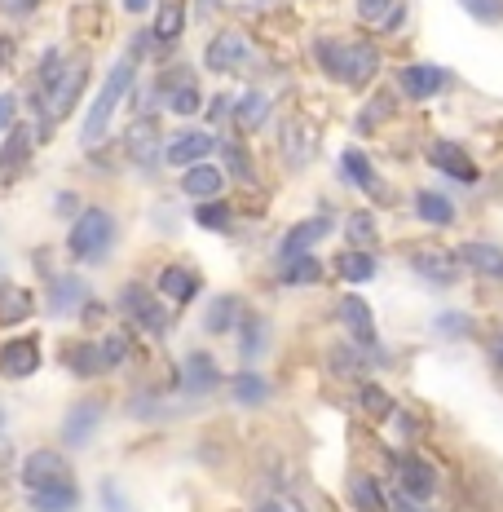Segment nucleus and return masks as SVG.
<instances>
[{
  "label": "nucleus",
  "mask_w": 503,
  "mask_h": 512,
  "mask_svg": "<svg viewBox=\"0 0 503 512\" xmlns=\"http://www.w3.org/2000/svg\"><path fill=\"white\" fill-rule=\"evenodd\" d=\"M309 53H314L318 71L331 80V84H345L349 89V71H353V40H340V36H318L314 45H309Z\"/></svg>",
  "instance_id": "obj_22"
},
{
  "label": "nucleus",
  "mask_w": 503,
  "mask_h": 512,
  "mask_svg": "<svg viewBox=\"0 0 503 512\" xmlns=\"http://www.w3.org/2000/svg\"><path fill=\"white\" fill-rule=\"evenodd\" d=\"M428 332L437 340H446V345H468V340H481V323H477V314H468V309H437Z\"/></svg>",
  "instance_id": "obj_28"
},
{
  "label": "nucleus",
  "mask_w": 503,
  "mask_h": 512,
  "mask_svg": "<svg viewBox=\"0 0 503 512\" xmlns=\"http://www.w3.org/2000/svg\"><path fill=\"white\" fill-rule=\"evenodd\" d=\"M212 151H221V142H217V133H212V128H181V133L168 137L164 164L186 173V168H195V164H208Z\"/></svg>",
  "instance_id": "obj_14"
},
{
  "label": "nucleus",
  "mask_w": 503,
  "mask_h": 512,
  "mask_svg": "<svg viewBox=\"0 0 503 512\" xmlns=\"http://www.w3.org/2000/svg\"><path fill=\"white\" fill-rule=\"evenodd\" d=\"M71 460L58 451V446H36V451L23 455V464H18V482L23 490H45V486H62L71 482Z\"/></svg>",
  "instance_id": "obj_11"
},
{
  "label": "nucleus",
  "mask_w": 503,
  "mask_h": 512,
  "mask_svg": "<svg viewBox=\"0 0 503 512\" xmlns=\"http://www.w3.org/2000/svg\"><path fill=\"white\" fill-rule=\"evenodd\" d=\"M393 486L420 499V504H437L442 499V468L415 446H402V451H393Z\"/></svg>",
  "instance_id": "obj_6"
},
{
  "label": "nucleus",
  "mask_w": 503,
  "mask_h": 512,
  "mask_svg": "<svg viewBox=\"0 0 503 512\" xmlns=\"http://www.w3.org/2000/svg\"><path fill=\"white\" fill-rule=\"evenodd\" d=\"M36 314V292L18 283H0V327H23Z\"/></svg>",
  "instance_id": "obj_36"
},
{
  "label": "nucleus",
  "mask_w": 503,
  "mask_h": 512,
  "mask_svg": "<svg viewBox=\"0 0 503 512\" xmlns=\"http://www.w3.org/2000/svg\"><path fill=\"white\" fill-rule=\"evenodd\" d=\"M226 376H221L217 358L212 354H186L177 367V389L186 393V398H208V393H217Z\"/></svg>",
  "instance_id": "obj_18"
},
{
  "label": "nucleus",
  "mask_w": 503,
  "mask_h": 512,
  "mask_svg": "<svg viewBox=\"0 0 503 512\" xmlns=\"http://www.w3.org/2000/svg\"><path fill=\"white\" fill-rule=\"evenodd\" d=\"M424 164L433 168V173H442L446 181H455V186H464V190H477L481 181H486L473 151H468L464 142H455V137H433V142L424 146Z\"/></svg>",
  "instance_id": "obj_7"
},
{
  "label": "nucleus",
  "mask_w": 503,
  "mask_h": 512,
  "mask_svg": "<svg viewBox=\"0 0 503 512\" xmlns=\"http://www.w3.org/2000/svg\"><path fill=\"white\" fill-rule=\"evenodd\" d=\"M53 212H62V217H71V221H76L84 208H80V199L71 195V190H62V195H53Z\"/></svg>",
  "instance_id": "obj_55"
},
{
  "label": "nucleus",
  "mask_w": 503,
  "mask_h": 512,
  "mask_svg": "<svg viewBox=\"0 0 503 512\" xmlns=\"http://www.w3.org/2000/svg\"><path fill=\"white\" fill-rule=\"evenodd\" d=\"M23 499H27V508H31V512H80L84 490H80L76 477H71V482H62V486L23 490Z\"/></svg>",
  "instance_id": "obj_32"
},
{
  "label": "nucleus",
  "mask_w": 503,
  "mask_h": 512,
  "mask_svg": "<svg viewBox=\"0 0 503 512\" xmlns=\"http://www.w3.org/2000/svg\"><path fill=\"white\" fill-rule=\"evenodd\" d=\"M58 362L71 371L76 380H98L106 371V358H102V340L93 336H71L58 345Z\"/></svg>",
  "instance_id": "obj_20"
},
{
  "label": "nucleus",
  "mask_w": 503,
  "mask_h": 512,
  "mask_svg": "<svg viewBox=\"0 0 503 512\" xmlns=\"http://www.w3.org/2000/svg\"><path fill=\"white\" fill-rule=\"evenodd\" d=\"M380 71H384V49L376 45V40L358 36V40H353V71H349V89H353V93H367L371 84L380 80Z\"/></svg>",
  "instance_id": "obj_30"
},
{
  "label": "nucleus",
  "mask_w": 503,
  "mask_h": 512,
  "mask_svg": "<svg viewBox=\"0 0 503 512\" xmlns=\"http://www.w3.org/2000/svg\"><path fill=\"white\" fill-rule=\"evenodd\" d=\"M36 124L31 120H18L14 128L5 133V142H0V190H14L18 177L31 168V155H36Z\"/></svg>",
  "instance_id": "obj_10"
},
{
  "label": "nucleus",
  "mask_w": 503,
  "mask_h": 512,
  "mask_svg": "<svg viewBox=\"0 0 503 512\" xmlns=\"http://www.w3.org/2000/svg\"><path fill=\"white\" fill-rule=\"evenodd\" d=\"M274 279L283 287H309V283L323 279V261H318L314 252L292 256V261H274Z\"/></svg>",
  "instance_id": "obj_38"
},
{
  "label": "nucleus",
  "mask_w": 503,
  "mask_h": 512,
  "mask_svg": "<svg viewBox=\"0 0 503 512\" xmlns=\"http://www.w3.org/2000/svg\"><path fill=\"white\" fill-rule=\"evenodd\" d=\"M389 512H433V504H420V499H411L406 490L389 486Z\"/></svg>",
  "instance_id": "obj_51"
},
{
  "label": "nucleus",
  "mask_w": 503,
  "mask_h": 512,
  "mask_svg": "<svg viewBox=\"0 0 503 512\" xmlns=\"http://www.w3.org/2000/svg\"><path fill=\"white\" fill-rule=\"evenodd\" d=\"M345 490H349L353 512H389V486H384L376 473H367V468H353Z\"/></svg>",
  "instance_id": "obj_26"
},
{
  "label": "nucleus",
  "mask_w": 503,
  "mask_h": 512,
  "mask_svg": "<svg viewBox=\"0 0 503 512\" xmlns=\"http://www.w3.org/2000/svg\"><path fill=\"white\" fill-rule=\"evenodd\" d=\"M336 168H340V181H345V186L362 190V195H371V199H380V204H389L393 199L389 181L376 173V164H371V155L362 151V146H345L340 159H336Z\"/></svg>",
  "instance_id": "obj_13"
},
{
  "label": "nucleus",
  "mask_w": 503,
  "mask_h": 512,
  "mask_svg": "<svg viewBox=\"0 0 503 512\" xmlns=\"http://www.w3.org/2000/svg\"><path fill=\"white\" fill-rule=\"evenodd\" d=\"M393 89H398L402 102L424 106V102L455 89V71L442 67V62H402V67L393 71Z\"/></svg>",
  "instance_id": "obj_5"
},
{
  "label": "nucleus",
  "mask_w": 503,
  "mask_h": 512,
  "mask_svg": "<svg viewBox=\"0 0 503 512\" xmlns=\"http://www.w3.org/2000/svg\"><path fill=\"white\" fill-rule=\"evenodd\" d=\"M278 151H283V164L292 168V173H301L309 159H314V137H309L301 115H287V120L278 124Z\"/></svg>",
  "instance_id": "obj_25"
},
{
  "label": "nucleus",
  "mask_w": 503,
  "mask_h": 512,
  "mask_svg": "<svg viewBox=\"0 0 503 512\" xmlns=\"http://www.w3.org/2000/svg\"><path fill=\"white\" fill-rule=\"evenodd\" d=\"M274 0H248V9H270Z\"/></svg>",
  "instance_id": "obj_62"
},
{
  "label": "nucleus",
  "mask_w": 503,
  "mask_h": 512,
  "mask_svg": "<svg viewBox=\"0 0 503 512\" xmlns=\"http://www.w3.org/2000/svg\"><path fill=\"white\" fill-rule=\"evenodd\" d=\"M411 212H415V221L428 230H455L459 226V204L446 190H437V186H420L411 195Z\"/></svg>",
  "instance_id": "obj_19"
},
{
  "label": "nucleus",
  "mask_w": 503,
  "mask_h": 512,
  "mask_svg": "<svg viewBox=\"0 0 503 512\" xmlns=\"http://www.w3.org/2000/svg\"><path fill=\"white\" fill-rule=\"evenodd\" d=\"M115 309H120V318L133 332H146L151 340H168V332H173V305L159 301L155 287L128 279L120 292H115Z\"/></svg>",
  "instance_id": "obj_3"
},
{
  "label": "nucleus",
  "mask_w": 503,
  "mask_h": 512,
  "mask_svg": "<svg viewBox=\"0 0 503 512\" xmlns=\"http://www.w3.org/2000/svg\"><path fill=\"white\" fill-rule=\"evenodd\" d=\"M164 111L177 115V120H190V115H199L203 111V89H199V84H181L177 93H168V98H164Z\"/></svg>",
  "instance_id": "obj_44"
},
{
  "label": "nucleus",
  "mask_w": 503,
  "mask_h": 512,
  "mask_svg": "<svg viewBox=\"0 0 503 512\" xmlns=\"http://www.w3.org/2000/svg\"><path fill=\"white\" fill-rule=\"evenodd\" d=\"M0 433H5V407H0Z\"/></svg>",
  "instance_id": "obj_63"
},
{
  "label": "nucleus",
  "mask_w": 503,
  "mask_h": 512,
  "mask_svg": "<svg viewBox=\"0 0 503 512\" xmlns=\"http://www.w3.org/2000/svg\"><path fill=\"white\" fill-rule=\"evenodd\" d=\"M481 349H486V362H490V371H495V380L503 384V323L481 332Z\"/></svg>",
  "instance_id": "obj_50"
},
{
  "label": "nucleus",
  "mask_w": 503,
  "mask_h": 512,
  "mask_svg": "<svg viewBox=\"0 0 503 512\" xmlns=\"http://www.w3.org/2000/svg\"><path fill=\"white\" fill-rule=\"evenodd\" d=\"M243 314H248V305H243L234 292L212 296V301L203 305V332H208V336H230V332H239Z\"/></svg>",
  "instance_id": "obj_29"
},
{
  "label": "nucleus",
  "mask_w": 503,
  "mask_h": 512,
  "mask_svg": "<svg viewBox=\"0 0 503 512\" xmlns=\"http://www.w3.org/2000/svg\"><path fill=\"white\" fill-rule=\"evenodd\" d=\"M164 133H159V120L155 115H133L120 137V155L128 159L133 168H142V173H151L155 164H164Z\"/></svg>",
  "instance_id": "obj_8"
},
{
  "label": "nucleus",
  "mask_w": 503,
  "mask_h": 512,
  "mask_svg": "<svg viewBox=\"0 0 503 512\" xmlns=\"http://www.w3.org/2000/svg\"><path fill=\"white\" fill-rule=\"evenodd\" d=\"M221 155H226V168L234 177H243L248 186H256V168H252V159H248V151H243L239 142H221Z\"/></svg>",
  "instance_id": "obj_49"
},
{
  "label": "nucleus",
  "mask_w": 503,
  "mask_h": 512,
  "mask_svg": "<svg viewBox=\"0 0 503 512\" xmlns=\"http://www.w3.org/2000/svg\"><path fill=\"white\" fill-rule=\"evenodd\" d=\"M155 292H159V301H168L173 309H186L203 292V274L195 270V265L168 261L164 270H159V279H155Z\"/></svg>",
  "instance_id": "obj_17"
},
{
  "label": "nucleus",
  "mask_w": 503,
  "mask_h": 512,
  "mask_svg": "<svg viewBox=\"0 0 503 512\" xmlns=\"http://www.w3.org/2000/svg\"><path fill=\"white\" fill-rule=\"evenodd\" d=\"M89 283L84 274H49V314L53 318H80V309L89 305Z\"/></svg>",
  "instance_id": "obj_23"
},
{
  "label": "nucleus",
  "mask_w": 503,
  "mask_h": 512,
  "mask_svg": "<svg viewBox=\"0 0 503 512\" xmlns=\"http://www.w3.org/2000/svg\"><path fill=\"white\" fill-rule=\"evenodd\" d=\"M358 407L367 420H376V424H389L393 420V411L402 407L398 398H393L389 389H384L380 380H358Z\"/></svg>",
  "instance_id": "obj_37"
},
{
  "label": "nucleus",
  "mask_w": 503,
  "mask_h": 512,
  "mask_svg": "<svg viewBox=\"0 0 503 512\" xmlns=\"http://www.w3.org/2000/svg\"><path fill=\"white\" fill-rule=\"evenodd\" d=\"M270 115H274V102H270V93L265 89H243L239 98H234V128L239 133H261L265 124H270Z\"/></svg>",
  "instance_id": "obj_31"
},
{
  "label": "nucleus",
  "mask_w": 503,
  "mask_h": 512,
  "mask_svg": "<svg viewBox=\"0 0 503 512\" xmlns=\"http://www.w3.org/2000/svg\"><path fill=\"white\" fill-rule=\"evenodd\" d=\"M393 9H398V0H353V14L362 27H384Z\"/></svg>",
  "instance_id": "obj_45"
},
{
  "label": "nucleus",
  "mask_w": 503,
  "mask_h": 512,
  "mask_svg": "<svg viewBox=\"0 0 503 512\" xmlns=\"http://www.w3.org/2000/svg\"><path fill=\"white\" fill-rule=\"evenodd\" d=\"M455 252H459L464 270L473 274L477 283H486V287H503V243H499V239L473 234V239L455 243Z\"/></svg>",
  "instance_id": "obj_12"
},
{
  "label": "nucleus",
  "mask_w": 503,
  "mask_h": 512,
  "mask_svg": "<svg viewBox=\"0 0 503 512\" xmlns=\"http://www.w3.org/2000/svg\"><path fill=\"white\" fill-rule=\"evenodd\" d=\"M406 270L420 283H428L433 292H451V287L464 283V261H459L455 248H442V243H415L406 252Z\"/></svg>",
  "instance_id": "obj_4"
},
{
  "label": "nucleus",
  "mask_w": 503,
  "mask_h": 512,
  "mask_svg": "<svg viewBox=\"0 0 503 512\" xmlns=\"http://www.w3.org/2000/svg\"><path fill=\"white\" fill-rule=\"evenodd\" d=\"M221 190H226V173H221L217 164H195L181 173V195H190L195 204H203V199H221Z\"/></svg>",
  "instance_id": "obj_34"
},
{
  "label": "nucleus",
  "mask_w": 503,
  "mask_h": 512,
  "mask_svg": "<svg viewBox=\"0 0 503 512\" xmlns=\"http://www.w3.org/2000/svg\"><path fill=\"white\" fill-rule=\"evenodd\" d=\"M98 504L102 512H133V499H128V490L115 477H102L98 482Z\"/></svg>",
  "instance_id": "obj_48"
},
{
  "label": "nucleus",
  "mask_w": 503,
  "mask_h": 512,
  "mask_svg": "<svg viewBox=\"0 0 503 512\" xmlns=\"http://www.w3.org/2000/svg\"><path fill=\"white\" fill-rule=\"evenodd\" d=\"M252 512H292V508H287V504H283V499H278V495H265L261 504L252 508Z\"/></svg>",
  "instance_id": "obj_58"
},
{
  "label": "nucleus",
  "mask_w": 503,
  "mask_h": 512,
  "mask_svg": "<svg viewBox=\"0 0 503 512\" xmlns=\"http://www.w3.org/2000/svg\"><path fill=\"white\" fill-rule=\"evenodd\" d=\"M115 243H120V221H115V212L102 208V204L84 208L67 230V256L80 265H102L106 256L115 252Z\"/></svg>",
  "instance_id": "obj_2"
},
{
  "label": "nucleus",
  "mask_w": 503,
  "mask_h": 512,
  "mask_svg": "<svg viewBox=\"0 0 503 512\" xmlns=\"http://www.w3.org/2000/svg\"><path fill=\"white\" fill-rule=\"evenodd\" d=\"M230 115H234V98L230 93H217V98L208 102V124H226Z\"/></svg>",
  "instance_id": "obj_52"
},
{
  "label": "nucleus",
  "mask_w": 503,
  "mask_h": 512,
  "mask_svg": "<svg viewBox=\"0 0 503 512\" xmlns=\"http://www.w3.org/2000/svg\"><path fill=\"white\" fill-rule=\"evenodd\" d=\"M40 371V336H14L0 345V376L27 380Z\"/></svg>",
  "instance_id": "obj_24"
},
{
  "label": "nucleus",
  "mask_w": 503,
  "mask_h": 512,
  "mask_svg": "<svg viewBox=\"0 0 503 512\" xmlns=\"http://www.w3.org/2000/svg\"><path fill=\"white\" fill-rule=\"evenodd\" d=\"M102 314H106V309H102V305L89 296V305L80 309V323H84V327H93V323H102Z\"/></svg>",
  "instance_id": "obj_57"
},
{
  "label": "nucleus",
  "mask_w": 503,
  "mask_h": 512,
  "mask_svg": "<svg viewBox=\"0 0 503 512\" xmlns=\"http://www.w3.org/2000/svg\"><path fill=\"white\" fill-rule=\"evenodd\" d=\"M120 5L128 9V14H151V5H155V0H120Z\"/></svg>",
  "instance_id": "obj_60"
},
{
  "label": "nucleus",
  "mask_w": 503,
  "mask_h": 512,
  "mask_svg": "<svg viewBox=\"0 0 503 512\" xmlns=\"http://www.w3.org/2000/svg\"><path fill=\"white\" fill-rule=\"evenodd\" d=\"M248 62H252V40L243 36L239 27H221L217 36L203 45V67H208L212 76H239Z\"/></svg>",
  "instance_id": "obj_9"
},
{
  "label": "nucleus",
  "mask_w": 503,
  "mask_h": 512,
  "mask_svg": "<svg viewBox=\"0 0 503 512\" xmlns=\"http://www.w3.org/2000/svg\"><path fill=\"white\" fill-rule=\"evenodd\" d=\"M336 234V221L331 217H305V221H296L292 230L278 239V261H292V256H305V252H314L323 239H331Z\"/></svg>",
  "instance_id": "obj_21"
},
{
  "label": "nucleus",
  "mask_w": 503,
  "mask_h": 512,
  "mask_svg": "<svg viewBox=\"0 0 503 512\" xmlns=\"http://www.w3.org/2000/svg\"><path fill=\"white\" fill-rule=\"evenodd\" d=\"M9 62H14V40H9V36H0V71H5Z\"/></svg>",
  "instance_id": "obj_59"
},
{
  "label": "nucleus",
  "mask_w": 503,
  "mask_h": 512,
  "mask_svg": "<svg viewBox=\"0 0 503 512\" xmlns=\"http://www.w3.org/2000/svg\"><path fill=\"white\" fill-rule=\"evenodd\" d=\"M102 415H106V402H102V398H80V402H71V407L62 411V424H58L62 446H67V451H84V446L93 442V433H98Z\"/></svg>",
  "instance_id": "obj_15"
},
{
  "label": "nucleus",
  "mask_w": 503,
  "mask_h": 512,
  "mask_svg": "<svg viewBox=\"0 0 503 512\" xmlns=\"http://www.w3.org/2000/svg\"><path fill=\"white\" fill-rule=\"evenodd\" d=\"M137 67H142V62L124 53V58L115 62L111 71H106L98 98L89 102V115H84V124H80V146H93V142H102V137H106V128H111L115 111H120V102L133 98V89H137Z\"/></svg>",
  "instance_id": "obj_1"
},
{
  "label": "nucleus",
  "mask_w": 503,
  "mask_h": 512,
  "mask_svg": "<svg viewBox=\"0 0 503 512\" xmlns=\"http://www.w3.org/2000/svg\"><path fill=\"white\" fill-rule=\"evenodd\" d=\"M389 424H393V437H398L402 446H415V442L424 437V420H420L415 411H406V407L393 411V420H389Z\"/></svg>",
  "instance_id": "obj_47"
},
{
  "label": "nucleus",
  "mask_w": 503,
  "mask_h": 512,
  "mask_svg": "<svg viewBox=\"0 0 503 512\" xmlns=\"http://www.w3.org/2000/svg\"><path fill=\"white\" fill-rule=\"evenodd\" d=\"M36 5L40 0H0V14L5 18H31L36 14Z\"/></svg>",
  "instance_id": "obj_54"
},
{
  "label": "nucleus",
  "mask_w": 503,
  "mask_h": 512,
  "mask_svg": "<svg viewBox=\"0 0 503 512\" xmlns=\"http://www.w3.org/2000/svg\"><path fill=\"white\" fill-rule=\"evenodd\" d=\"M459 9L481 27H503V0H459Z\"/></svg>",
  "instance_id": "obj_46"
},
{
  "label": "nucleus",
  "mask_w": 503,
  "mask_h": 512,
  "mask_svg": "<svg viewBox=\"0 0 503 512\" xmlns=\"http://www.w3.org/2000/svg\"><path fill=\"white\" fill-rule=\"evenodd\" d=\"M14 124H18V98L14 93H0V137H5Z\"/></svg>",
  "instance_id": "obj_53"
},
{
  "label": "nucleus",
  "mask_w": 503,
  "mask_h": 512,
  "mask_svg": "<svg viewBox=\"0 0 503 512\" xmlns=\"http://www.w3.org/2000/svg\"><path fill=\"white\" fill-rule=\"evenodd\" d=\"M234 221V208L226 204V199H203V204H195V226L208 230V234H226Z\"/></svg>",
  "instance_id": "obj_43"
},
{
  "label": "nucleus",
  "mask_w": 503,
  "mask_h": 512,
  "mask_svg": "<svg viewBox=\"0 0 503 512\" xmlns=\"http://www.w3.org/2000/svg\"><path fill=\"white\" fill-rule=\"evenodd\" d=\"M345 239H349V248H376L380 243V221L371 217L367 208H358V212H349L345 217Z\"/></svg>",
  "instance_id": "obj_41"
},
{
  "label": "nucleus",
  "mask_w": 503,
  "mask_h": 512,
  "mask_svg": "<svg viewBox=\"0 0 503 512\" xmlns=\"http://www.w3.org/2000/svg\"><path fill=\"white\" fill-rule=\"evenodd\" d=\"M270 398H274V384H270V376H261L256 367H243V371H234V376H230V402H234V407L261 411Z\"/></svg>",
  "instance_id": "obj_27"
},
{
  "label": "nucleus",
  "mask_w": 503,
  "mask_h": 512,
  "mask_svg": "<svg viewBox=\"0 0 503 512\" xmlns=\"http://www.w3.org/2000/svg\"><path fill=\"white\" fill-rule=\"evenodd\" d=\"M151 31H155V53H159V58H164V53H173L177 40H181V31H186V0H159Z\"/></svg>",
  "instance_id": "obj_33"
},
{
  "label": "nucleus",
  "mask_w": 503,
  "mask_h": 512,
  "mask_svg": "<svg viewBox=\"0 0 503 512\" xmlns=\"http://www.w3.org/2000/svg\"><path fill=\"white\" fill-rule=\"evenodd\" d=\"M336 318H340V327H345V340H353V345H362V349H376V345H380L376 309L362 301L358 292H345V296H340V301H336Z\"/></svg>",
  "instance_id": "obj_16"
},
{
  "label": "nucleus",
  "mask_w": 503,
  "mask_h": 512,
  "mask_svg": "<svg viewBox=\"0 0 503 512\" xmlns=\"http://www.w3.org/2000/svg\"><path fill=\"white\" fill-rule=\"evenodd\" d=\"M336 274H340V283L362 287V283H371L380 274V256L367 252V248H345L336 256Z\"/></svg>",
  "instance_id": "obj_35"
},
{
  "label": "nucleus",
  "mask_w": 503,
  "mask_h": 512,
  "mask_svg": "<svg viewBox=\"0 0 503 512\" xmlns=\"http://www.w3.org/2000/svg\"><path fill=\"white\" fill-rule=\"evenodd\" d=\"M102 358H106V371H120L133 362V327H115V332H102Z\"/></svg>",
  "instance_id": "obj_40"
},
{
  "label": "nucleus",
  "mask_w": 503,
  "mask_h": 512,
  "mask_svg": "<svg viewBox=\"0 0 503 512\" xmlns=\"http://www.w3.org/2000/svg\"><path fill=\"white\" fill-rule=\"evenodd\" d=\"M406 18H411V5H406V0H398V9H393L389 23H384L380 31H384V36H393V31H402V27H406Z\"/></svg>",
  "instance_id": "obj_56"
},
{
  "label": "nucleus",
  "mask_w": 503,
  "mask_h": 512,
  "mask_svg": "<svg viewBox=\"0 0 503 512\" xmlns=\"http://www.w3.org/2000/svg\"><path fill=\"white\" fill-rule=\"evenodd\" d=\"M234 340H239V358L256 362L265 354V345H270V323L248 309V314H243V323H239V332H234Z\"/></svg>",
  "instance_id": "obj_39"
},
{
  "label": "nucleus",
  "mask_w": 503,
  "mask_h": 512,
  "mask_svg": "<svg viewBox=\"0 0 503 512\" xmlns=\"http://www.w3.org/2000/svg\"><path fill=\"white\" fill-rule=\"evenodd\" d=\"M393 111H398V89L393 93H371V102L362 106V115H358V133H376L384 120H393Z\"/></svg>",
  "instance_id": "obj_42"
},
{
  "label": "nucleus",
  "mask_w": 503,
  "mask_h": 512,
  "mask_svg": "<svg viewBox=\"0 0 503 512\" xmlns=\"http://www.w3.org/2000/svg\"><path fill=\"white\" fill-rule=\"evenodd\" d=\"M490 195H495V199H503V168H499L495 177H490Z\"/></svg>",
  "instance_id": "obj_61"
}]
</instances>
